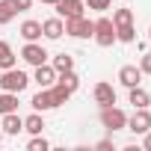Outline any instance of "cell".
<instances>
[{
  "instance_id": "1",
  "label": "cell",
  "mask_w": 151,
  "mask_h": 151,
  "mask_svg": "<svg viewBox=\"0 0 151 151\" xmlns=\"http://www.w3.org/2000/svg\"><path fill=\"white\" fill-rule=\"evenodd\" d=\"M27 86H30V74L21 71L18 65L0 71V92H15V95H21Z\"/></svg>"
},
{
  "instance_id": "2",
  "label": "cell",
  "mask_w": 151,
  "mask_h": 151,
  "mask_svg": "<svg viewBox=\"0 0 151 151\" xmlns=\"http://www.w3.org/2000/svg\"><path fill=\"white\" fill-rule=\"evenodd\" d=\"M98 122H101V127H107L110 133H116V130H124V127H127V113H124L122 107L110 104V107H101Z\"/></svg>"
},
{
  "instance_id": "3",
  "label": "cell",
  "mask_w": 151,
  "mask_h": 151,
  "mask_svg": "<svg viewBox=\"0 0 151 151\" xmlns=\"http://www.w3.org/2000/svg\"><path fill=\"white\" fill-rule=\"evenodd\" d=\"M92 39H95L98 47H113V45H116V24H113V18H107V15L101 12V18L95 21Z\"/></svg>"
},
{
  "instance_id": "4",
  "label": "cell",
  "mask_w": 151,
  "mask_h": 151,
  "mask_svg": "<svg viewBox=\"0 0 151 151\" xmlns=\"http://www.w3.org/2000/svg\"><path fill=\"white\" fill-rule=\"evenodd\" d=\"M62 24H65V36H71V39H92V33H95V21H89L86 15L62 18Z\"/></svg>"
},
{
  "instance_id": "5",
  "label": "cell",
  "mask_w": 151,
  "mask_h": 151,
  "mask_svg": "<svg viewBox=\"0 0 151 151\" xmlns=\"http://www.w3.org/2000/svg\"><path fill=\"white\" fill-rule=\"evenodd\" d=\"M47 56H50V53L45 50L42 42H27V45L21 47V59H24L27 65H33V68L42 65V62H47Z\"/></svg>"
},
{
  "instance_id": "6",
  "label": "cell",
  "mask_w": 151,
  "mask_h": 151,
  "mask_svg": "<svg viewBox=\"0 0 151 151\" xmlns=\"http://www.w3.org/2000/svg\"><path fill=\"white\" fill-rule=\"evenodd\" d=\"M124 130H130V133H136V136L148 133V130H151V113H148V107L133 110V116H127V127H124Z\"/></svg>"
},
{
  "instance_id": "7",
  "label": "cell",
  "mask_w": 151,
  "mask_h": 151,
  "mask_svg": "<svg viewBox=\"0 0 151 151\" xmlns=\"http://www.w3.org/2000/svg\"><path fill=\"white\" fill-rule=\"evenodd\" d=\"M92 98H95V104L98 107H110V104H116V86L113 83H107V80H101V83H95V89H92Z\"/></svg>"
},
{
  "instance_id": "8",
  "label": "cell",
  "mask_w": 151,
  "mask_h": 151,
  "mask_svg": "<svg viewBox=\"0 0 151 151\" xmlns=\"http://www.w3.org/2000/svg\"><path fill=\"white\" fill-rule=\"evenodd\" d=\"M33 83H39V89H47V86H53L56 83V71H53V65L50 62H42V65H36L33 68V77H30Z\"/></svg>"
},
{
  "instance_id": "9",
  "label": "cell",
  "mask_w": 151,
  "mask_h": 151,
  "mask_svg": "<svg viewBox=\"0 0 151 151\" xmlns=\"http://www.w3.org/2000/svg\"><path fill=\"white\" fill-rule=\"evenodd\" d=\"M53 9H56L59 18H77V15H83L86 3H83V0H56Z\"/></svg>"
},
{
  "instance_id": "10",
  "label": "cell",
  "mask_w": 151,
  "mask_h": 151,
  "mask_svg": "<svg viewBox=\"0 0 151 151\" xmlns=\"http://www.w3.org/2000/svg\"><path fill=\"white\" fill-rule=\"evenodd\" d=\"M142 77H145V74L139 71V65H122V68H119V83H122L124 89L139 86V83H142Z\"/></svg>"
},
{
  "instance_id": "11",
  "label": "cell",
  "mask_w": 151,
  "mask_h": 151,
  "mask_svg": "<svg viewBox=\"0 0 151 151\" xmlns=\"http://www.w3.org/2000/svg\"><path fill=\"white\" fill-rule=\"evenodd\" d=\"M62 33H65V24H62V18H59V15H53V18L42 21V39L56 42V39H62Z\"/></svg>"
},
{
  "instance_id": "12",
  "label": "cell",
  "mask_w": 151,
  "mask_h": 151,
  "mask_svg": "<svg viewBox=\"0 0 151 151\" xmlns=\"http://www.w3.org/2000/svg\"><path fill=\"white\" fill-rule=\"evenodd\" d=\"M0 130H3V136H18V133L24 130V119L18 116V110L3 116V122H0Z\"/></svg>"
},
{
  "instance_id": "13",
  "label": "cell",
  "mask_w": 151,
  "mask_h": 151,
  "mask_svg": "<svg viewBox=\"0 0 151 151\" xmlns=\"http://www.w3.org/2000/svg\"><path fill=\"white\" fill-rule=\"evenodd\" d=\"M30 107L36 110V113H47V110H56V104H53V95H50V89H39L33 98H30Z\"/></svg>"
},
{
  "instance_id": "14",
  "label": "cell",
  "mask_w": 151,
  "mask_h": 151,
  "mask_svg": "<svg viewBox=\"0 0 151 151\" xmlns=\"http://www.w3.org/2000/svg\"><path fill=\"white\" fill-rule=\"evenodd\" d=\"M21 39H24V42H42V21L27 18V21L21 24Z\"/></svg>"
},
{
  "instance_id": "15",
  "label": "cell",
  "mask_w": 151,
  "mask_h": 151,
  "mask_svg": "<svg viewBox=\"0 0 151 151\" xmlns=\"http://www.w3.org/2000/svg\"><path fill=\"white\" fill-rule=\"evenodd\" d=\"M127 101L133 104V110H142V107L151 104V95H148L142 86H133V89H127Z\"/></svg>"
},
{
  "instance_id": "16",
  "label": "cell",
  "mask_w": 151,
  "mask_h": 151,
  "mask_svg": "<svg viewBox=\"0 0 151 151\" xmlns=\"http://www.w3.org/2000/svg\"><path fill=\"white\" fill-rule=\"evenodd\" d=\"M45 127H47V124H45V116H42V113H36V110H33V113H30V116L24 119V130H27L30 136H36V133H42Z\"/></svg>"
},
{
  "instance_id": "17",
  "label": "cell",
  "mask_w": 151,
  "mask_h": 151,
  "mask_svg": "<svg viewBox=\"0 0 151 151\" xmlns=\"http://www.w3.org/2000/svg\"><path fill=\"white\" fill-rule=\"evenodd\" d=\"M56 83H59V86H65L68 92H77V89H80V77H77V71H74V68H71V71L56 74Z\"/></svg>"
},
{
  "instance_id": "18",
  "label": "cell",
  "mask_w": 151,
  "mask_h": 151,
  "mask_svg": "<svg viewBox=\"0 0 151 151\" xmlns=\"http://www.w3.org/2000/svg\"><path fill=\"white\" fill-rule=\"evenodd\" d=\"M12 65H18V56H15L12 45H9V42H0V71H3V68H12Z\"/></svg>"
},
{
  "instance_id": "19",
  "label": "cell",
  "mask_w": 151,
  "mask_h": 151,
  "mask_svg": "<svg viewBox=\"0 0 151 151\" xmlns=\"http://www.w3.org/2000/svg\"><path fill=\"white\" fill-rule=\"evenodd\" d=\"M50 65H53V71H56V74L71 71V68H74V56H71V53H56V56L50 59Z\"/></svg>"
},
{
  "instance_id": "20",
  "label": "cell",
  "mask_w": 151,
  "mask_h": 151,
  "mask_svg": "<svg viewBox=\"0 0 151 151\" xmlns=\"http://www.w3.org/2000/svg\"><path fill=\"white\" fill-rule=\"evenodd\" d=\"M18 110V95L15 92H0V116Z\"/></svg>"
},
{
  "instance_id": "21",
  "label": "cell",
  "mask_w": 151,
  "mask_h": 151,
  "mask_svg": "<svg viewBox=\"0 0 151 151\" xmlns=\"http://www.w3.org/2000/svg\"><path fill=\"white\" fill-rule=\"evenodd\" d=\"M116 42H122V45H133V42H136V30H133V24L116 27Z\"/></svg>"
},
{
  "instance_id": "22",
  "label": "cell",
  "mask_w": 151,
  "mask_h": 151,
  "mask_svg": "<svg viewBox=\"0 0 151 151\" xmlns=\"http://www.w3.org/2000/svg\"><path fill=\"white\" fill-rule=\"evenodd\" d=\"M47 89H50V95H53V104H56V107L68 104V101H71V95H74V92H68V89H65V86H59V83H53V86H47Z\"/></svg>"
},
{
  "instance_id": "23",
  "label": "cell",
  "mask_w": 151,
  "mask_h": 151,
  "mask_svg": "<svg viewBox=\"0 0 151 151\" xmlns=\"http://www.w3.org/2000/svg\"><path fill=\"white\" fill-rule=\"evenodd\" d=\"M113 24H116V27L133 24V9H127V6H122V9H113Z\"/></svg>"
},
{
  "instance_id": "24",
  "label": "cell",
  "mask_w": 151,
  "mask_h": 151,
  "mask_svg": "<svg viewBox=\"0 0 151 151\" xmlns=\"http://www.w3.org/2000/svg\"><path fill=\"white\" fill-rule=\"evenodd\" d=\"M15 15H18V12H15V6L9 3V0H0V27H3V24H12Z\"/></svg>"
},
{
  "instance_id": "25",
  "label": "cell",
  "mask_w": 151,
  "mask_h": 151,
  "mask_svg": "<svg viewBox=\"0 0 151 151\" xmlns=\"http://www.w3.org/2000/svg\"><path fill=\"white\" fill-rule=\"evenodd\" d=\"M47 148H50V142H47L42 133H36V136L27 142V151H47Z\"/></svg>"
},
{
  "instance_id": "26",
  "label": "cell",
  "mask_w": 151,
  "mask_h": 151,
  "mask_svg": "<svg viewBox=\"0 0 151 151\" xmlns=\"http://www.w3.org/2000/svg\"><path fill=\"white\" fill-rule=\"evenodd\" d=\"M86 9H92V12H107V9H113V0H86Z\"/></svg>"
},
{
  "instance_id": "27",
  "label": "cell",
  "mask_w": 151,
  "mask_h": 151,
  "mask_svg": "<svg viewBox=\"0 0 151 151\" xmlns=\"http://www.w3.org/2000/svg\"><path fill=\"white\" fill-rule=\"evenodd\" d=\"M139 71L142 74H151V53H142L139 56Z\"/></svg>"
},
{
  "instance_id": "28",
  "label": "cell",
  "mask_w": 151,
  "mask_h": 151,
  "mask_svg": "<svg viewBox=\"0 0 151 151\" xmlns=\"http://www.w3.org/2000/svg\"><path fill=\"white\" fill-rule=\"evenodd\" d=\"M9 3L15 6V12H27V9L33 6V0H9Z\"/></svg>"
},
{
  "instance_id": "29",
  "label": "cell",
  "mask_w": 151,
  "mask_h": 151,
  "mask_svg": "<svg viewBox=\"0 0 151 151\" xmlns=\"http://www.w3.org/2000/svg\"><path fill=\"white\" fill-rule=\"evenodd\" d=\"M95 148H98V151H113V139H101Z\"/></svg>"
},
{
  "instance_id": "30",
  "label": "cell",
  "mask_w": 151,
  "mask_h": 151,
  "mask_svg": "<svg viewBox=\"0 0 151 151\" xmlns=\"http://www.w3.org/2000/svg\"><path fill=\"white\" fill-rule=\"evenodd\" d=\"M142 136H145V139H142V145H145V151H151V130H148V133H142Z\"/></svg>"
},
{
  "instance_id": "31",
  "label": "cell",
  "mask_w": 151,
  "mask_h": 151,
  "mask_svg": "<svg viewBox=\"0 0 151 151\" xmlns=\"http://www.w3.org/2000/svg\"><path fill=\"white\" fill-rule=\"evenodd\" d=\"M39 3H47V6H53V3H56V0H39Z\"/></svg>"
},
{
  "instance_id": "32",
  "label": "cell",
  "mask_w": 151,
  "mask_h": 151,
  "mask_svg": "<svg viewBox=\"0 0 151 151\" xmlns=\"http://www.w3.org/2000/svg\"><path fill=\"white\" fill-rule=\"evenodd\" d=\"M0 145H3V130H0Z\"/></svg>"
},
{
  "instance_id": "33",
  "label": "cell",
  "mask_w": 151,
  "mask_h": 151,
  "mask_svg": "<svg viewBox=\"0 0 151 151\" xmlns=\"http://www.w3.org/2000/svg\"><path fill=\"white\" fill-rule=\"evenodd\" d=\"M148 42H151V27H148Z\"/></svg>"
}]
</instances>
